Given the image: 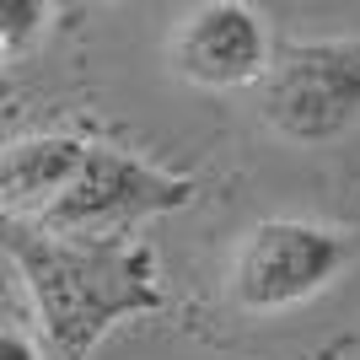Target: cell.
<instances>
[{
  "label": "cell",
  "instance_id": "1",
  "mask_svg": "<svg viewBox=\"0 0 360 360\" xmlns=\"http://www.w3.org/2000/svg\"><path fill=\"white\" fill-rule=\"evenodd\" d=\"M0 253L27 280L49 360H86L113 323L167 307L156 253L146 242H81L32 221H0Z\"/></svg>",
  "mask_w": 360,
  "mask_h": 360
},
{
  "label": "cell",
  "instance_id": "2",
  "mask_svg": "<svg viewBox=\"0 0 360 360\" xmlns=\"http://www.w3.org/2000/svg\"><path fill=\"white\" fill-rule=\"evenodd\" d=\"M258 119L301 150L345 140L360 124V38L290 44L258 81Z\"/></svg>",
  "mask_w": 360,
  "mask_h": 360
},
{
  "label": "cell",
  "instance_id": "3",
  "mask_svg": "<svg viewBox=\"0 0 360 360\" xmlns=\"http://www.w3.org/2000/svg\"><path fill=\"white\" fill-rule=\"evenodd\" d=\"M349 264V231L323 221H296V215H274L258 221L237 242L231 274H226V296L237 312L269 317L312 301L328 290Z\"/></svg>",
  "mask_w": 360,
  "mask_h": 360
},
{
  "label": "cell",
  "instance_id": "4",
  "mask_svg": "<svg viewBox=\"0 0 360 360\" xmlns=\"http://www.w3.org/2000/svg\"><path fill=\"white\" fill-rule=\"evenodd\" d=\"M194 199V183L156 172L150 162L129 156L113 146H86L75 178L60 188V199L49 205L32 226H44L54 237H81V242H108L113 231L146 221V215L183 210Z\"/></svg>",
  "mask_w": 360,
  "mask_h": 360
},
{
  "label": "cell",
  "instance_id": "5",
  "mask_svg": "<svg viewBox=\"0 0 360 360\" xmlns=\"http://www.w3.org/2000/svg\"><path fill=\"white\" fill-rule=\"evenodd\" d=\"M167 60L183 81L210 91H231V86H253L264 81L274 65L269 54V27L253 6L237 0H210L188 11L167 38Z\"/></svg>",
  "mask_w": 360,
  "mask_h": 360
},
{
  "label": "cell",
  "instance_id": "6",
  "mask_svg": "<svg viewBox=\"0 0 360 360\" xmlns=\"http://www.w3.org/2000/svg\"><path fill=\"white\" fill-rule=\"evenodd\" d=\"M81 150H86L81 140L65 135H38L0 150V221H22V215L38 221L60 199V188L75 178Z\"/></svg>",
  "mask_w": 360,
  "mask_h": 360
},
{
  "label": "cell",
  "instance_id": "7",
  "mask_svg": "<svg viewBox=\"0 0 360 360\" xmlns=\"http://www.w3.org/2000/svg\"><path fill=\"white\" fill-rule=\"evenodd\" d=\"M44 16L49 6H38V0H0V44H6V54L22 49L27 38H38Z\"/></svg>",
  "mask_w": 360,
  "mask_h": 360
},
{
  "label": "cell",
  "instance_id": "8",
  "mask_svg": "<svg viewBox=\"0 0 360 360\" xmlns=\"http://www.w3.org/2000/svg\"><path fill=\"white\" fill-rule=\"evenodd\" d=\"M0 360H44V349L32 345V333L11 317H0Z\"/></svg>",
  "mask_w": 360,
  "mask_h": 360
},
{
  "label": "cell",
  "instance_id": "9",
  "mask_svg": "<svg viewBox=\"0 0 360 360\" xmlns=\"http://www.w3.org/2000/svg\"><path fill=\"white\" fill-rule=\"evenodd\" d=\"M0 60H6V44H0Z\"/></svg>",
  "mask_w": 360,
  "mask_h": 360
}]
</instances>
